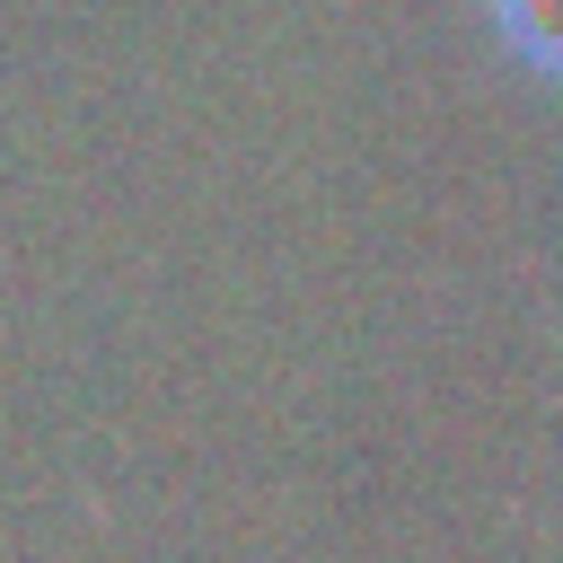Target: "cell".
<instances>
[{"mask_svg": "<svg viewBox=\"0 0 563 563\" xmlns=\"http://www.w3.org/2000/svg\"><path fill=\"white\" fill-rule=\"evenodd\" d=\"M493 26L528 70L563 79V0H493Z\"/></svg>", "mask_w": 563, "mask_h": 563, "instance_id": "6da1fadb", "label": "cell"}]
</instances>
